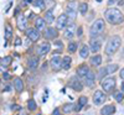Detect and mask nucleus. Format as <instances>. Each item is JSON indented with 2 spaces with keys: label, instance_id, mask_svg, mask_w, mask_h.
Wrapping results in <instances>:
<instances>
[{
  "label": "nucleus",
  "instance_id": "c85d7f7f",
  "mask_svg": "<svg viewBox=\"0 0 124 115\" xmlns=\"http://www.w3.org/2000/svg\"><path fill=\"white\" fill-rule=\"evenodd\" d=\"M106 68H107V72H108V74H112V73L117 72V69H118L119 67H118V65L113 63V65H108V66H107Z\"/></svg>",
  "mask_w": 124,
  "mask_h": 115
},
{
  "label": "nucleus",
  "instance_id": "473e14b6",
  "mask_svg": "<svg viewBox=\"0 0 124 115\" xmlns=\"http://www.w3.org/2000/svg\"><path fill=\"white\" fill-rule=\"evenodd\" d=\"M78 10H79V13H81L82 15H85V14L87 13V10H88V5H87L86 3H81Z\"/></svg>",
  "mask_w": 124,
  "mask_h": 115
},
{
  "label": "nucleus",
  "instance_id": "2eb2a0df",
  "mask_svg": "<svg viewBox=\"0 0 124 115\" xmlns=\"http://www.w3.org/2000/svg\"><path fill=\"white\" fill-rule=\"evenodd\" d=\"M75 31H76V26H75V24H71V25H68L67 27H66V30H65V38H67V40H72V37H73V35H75Z\"/></svg>",
  "mask_w": 124,
  "mask_h": 115
},
{
  "label": "nucleus",
  "instance_id": "6e6552de",
  "mask_svg": "<svg viewBox=\"0 0 124 115\" xmlns=\"http://www.w3.org/2000/svg\"><path fill=\"white\" fill-rule=\"evenodd\" d=\"M68 86H70L72 89H75L76 92H81L82 89H83V84H82V82H81L77 77H72V78L70 79Z\"/></svg>",
  "mask_w": 124,
  "mask_h": 115
},
{
  "label": "nucleus",
  "instance_id": "79ce46f5",
  "mask_svg": "<svg viewBox=\"0 0 124 115\" xmlns=\"http://www.w3.org/2000/svg\"><path fill=\"white\" fill-rule=\"evenodd\" d=\"M20 43H21V41H20V38L17 37V38H16V41H15V45H16V46H19Z\"/></svg>",
  "mask_w": 124,
  "mask_h": 115
},
{
  "label": "nucleus",
  "instance_id": "f03ea898",
  "mask_svg": "<svg viewBox=\"0 0 124 115\" xmlns=\"http://www.w3.org/2000/svg\"><path fill=\"white\" fill-rule=\"evenodd\" d=\"M120 45H122V38H120L118 35L112 36V37L108 40L107 45H106V53H107L108 56L114 55L116 52L119 50Z\"/></svg>",
  "mask_w": 124,
  "mask_h": 115
},
{
  "label": "nucleus",
  "instance_id": "ddd939ff",
  "mask_svg": "<svg viewBox=\"0 0 124 115\" xmlns=\"http://www.w3.org/2000/svg\"><path fill=\"white\" fill-rule=\"evenodd\" d=\"M26 36L31 41H37L40 38V32L37 29H27L26 30Z\"/></svg>",
  "mask_w": 124,
  "mask_h": 115
},
{
  "label": "nucleus",
  "instance_id": "a18cd8bd",
  "mask_svg": "<svg viewBox=\"0 0 124 115\" xmlns=\"http://www.w3.org/2000/svg\"><path fill=\"white\" fill-rule=\"evenodd\" d=\"M37 115H41V114H37Z\"/></svg>",
  "mask_w": 124,
  "mask_h": 115
},
{
  "label": "nucleus",
  "instance_id": "7ed1b4c3",
  "mask_svg": "<svg viewBox=\"0 0 124 115\" xmlns=\"http://www.w3.org/2000/svg\"><path fill=\"white\" fill-rule=\"evenodd\" d=\"M104 29H106L104 20H102V19L96 20V21L93 22V25L91 26V30H89L91 37H97V36H99L103 31H104Z\"/></svg>",
  "mask_w": 124,
  "mask_h": 115
},
{
  "label": "nucleus",
  "instance_id": "0eeeda50",
  "mask_svg": "<svg viewBox=\"0 0 124 115\" xmlns=\"http://www.w3.org/2000/svg\"><path fill=\"white\" fill-rule=\"evenodd\" d=\"M101 46H102V41H101V38L92 37V38L89 40V50L93 52V53H97V52L101 50Z\"/></svg>",
  "mask_w": 124,
  "mask_h": 115
},
{
  "label": "nucleus",
  "instance_id": "1a4fd4ad",
  "mask_svg": "<svg viewBox=\"0 0 124 115\" xmlns=\"http://www.w3.org/2000/svg\"><path fill=\"white\" fill-rule=\"evenodd\" d=\"M50 50H51V45H50L48 42H42V43L37 47L36 52H37V55H39L40 57H44V56H46L48 52H50Z\"/></svg>",
  "mask_w": 124,
  "mask_h": 115
},
{
  "label": "nucleus",
  "instance_id": "9d476101",
  "mask_svg": "<svg viewBox=\"0 0 124 115\" xmlns=\"http://www.w3.org/2000/svg\"><path fill=\"white\" fill-rule=\"evenodd\" d=\"M50 65H51V67H52V69L58 71L60 68H62V58L56 56V55L52 56L51 59H50Z\"/></svg>",
  "mask_w": 124,
  "mask_h": 115
},
{
  "label": "nucleus",
  "instance_id": "c756f323",
  "mask_svg": "<svg viewBox=\"0 0 124 115\" xmlns=\"http://www.w3.org/2000/svg\"><path fill=\"white\" fill-rule=\"evenodd\" d=\"M27 109H29V110H31V111H34V110H36V109H37L36 101H35L34 99H30V100L27 101Z\"/></svg>",
  "mask_w": 124,
  "mask_h": 115
},
{
  "label": "nucleus",
  "instance_id": "ea45409f",
  "mask_svg": "<svg viewBox=\"0 0 124 115\" xmlns=\"http://www.w3.org/2000/svg\"><path fill=\"white\" fill-rule=\"evenodd\" d=\"M52 115H60V109H55L54 113H52Z\"/></svg>",
  "mask_w": 124,
  "mask_h": 115
},
{
  "label": "nucleus",
  "instance_id": "aec40b11",
  "mask_svg": "<svg viewBox=\"0 0 124 115\" xmlns=\"http://www.w3.org/2000/svg\"><path fill=\"white\" fill-rule=\"evenodd\" d=\"M27 67L30 69H36L39 67V57H30L27 61Z\"/></svg>",
  "mask_w": 124,
  "mask_h": 115
},
{
  "label": "nucleus",
  "instance_id": "bb28decb",
  "mask_svg": "<svg viewBox=\"0 0 124 115\" xmlns=\"http://www.w3.org/2000/svg\"><path fill=\"white\" fill-rule=\"evenodd\" d=\"M11 36H13V29H11V26H10V25H6V26H5V35H4V38L8 41V40L11 38Z\"/></svg>",
  "mask_w": 124,
  "mask_h": 115
},
{
  "label": "nucleus",
  "instance_id": "dca6fc26",
  "mask_svg": "<svg viewBox=\"0 0 124 115\" xmlns=\"http://www.w3.org/2000/svg\"><path fill=\"white\" fill-rule=\"evenodd\" d=\"M89 71H91V69L88 68L87 65H81V66H78V68H77V76H78L79 78H85V77L88 74Z\"/></svg>",
  "mask_w": 124,
  "mask_h": 115
},
{
  "label": "nucleus",
  "instance_id": "6ab92c4d",
  "mask_svg": "<svg viewBox=\"0 0 124 115\" xmlns=\"http://www.w3.org/2000/svg\"><path fill=\"white\" fill-rule=\"evenodd\" d=\"M114 111H116V107L109 104V105H106L101 109V115H112Z\"/></svg>",
  "mask_w": 124,
  "mask_h": 115
},
{
  "label": "nucleus",
  "instance_id": "c03bdc74",
  "mask_svg": "<svg viewBox=\"0 0 124 115\" xmlns=\"http://www.w3.org/2000/svg\"><path fill=\"white\" fill-rule=\"evenodd\" d=\"M96 1H98V3H101V1H102V0H96Z\"/></svg>",
  "mask_w": 124,
  "mask_h": 115
},
{
  "label": "nucleus",
  "instance_id": "e433bc0d",
  "mask_svg": "<svg viewBox=\"0 0 124 115\" xmlns=\"http://www.w3.org/2000/svg\"><path fill=\"white\" fill-rule=\"evenodd\" d=\"M82 34H83V29H82V26H79V27L77 29V36H78V37H81V36H82Z\"/></svg>",
  "mask_w": 124,
  "mask_h": 115
},
{
  "label": "nucleus",
  "instance_id": "c9c22d12",
  "mask_svg": "<svg viewBox=\"0 0 124 115\" xmlns=\"http://www.w3.org/2000/svg\"><path fill=\"white\" fill-rule=\"evenodd\" d=\"M123 98H124L123 92H117V93H116V100H117V103H122Z\"/></svg>",
  "mask_w": 124,
  "mask_h": 115
},
{
  "label": "nucleus",
  "instance_id": "b1692460",
  "mask_svg": "<svg viewBox=\"0 0 124 115\" xmlns=\"http://www.w3.org/2000/svg\"><path fill=\"white\" fill-rule=\"evenodd\" d=\"M89 62H91V65L92 66H99L101 63H102V56H99V55H97V56H94V57H92L91 59H89Z\"/></svg>",
  "mask_w": 124,
  "mask_h": 115
},
{
  "label": "nucleus",
  "instance_id": "a211bd4d",
  "mask_svg": "<svg viewBox=\"0 0 124 115\" xmlns=\"http://www.w3.org/2000/svg\"><path fill=\"white\" fill-rule=\"evenodd\" d=\"M46 20L45 19H42V17H37L36 20H35V27L39 30V31H42V30H45L46 29Z\"/></svg>",
  "mask_w": 124,
  "mask_h": 115
},
{
  "label": "nucleus",
  "instance_id": "f8f14e48",
  "mask_svg": "<svg viewBox=\"0 0 124 115\" xmlns=\"http://www.w3.org/2000/svg\"><path fill=\"white\" fill-rule=\"evenodd\" d=\"M76 6H77V3L76 1H70L67 4V15L72 20L76 19Z\"/></svg>",
  "mask_w": 124,
  "mask_h": 115
},
{
  "label": "nucleus",
  "instance_id": "f257e3e1",
  "mask_svg": "<svg viewBox=\"0 0 124 115\" xmlns=\"http://www.w3.org/2000/svg\"><path fill=\"white\" fill-rule=\"evenodd\" d=\"M104 17L110 25H119L124 21V16H123L122 11L118 10V9H116V7L107 9L106 13H104Z\"/></svg>",
  "mask_w": 124,
  "mask_h": 115
},
{
  "label": "nucleus",
  "instance_id": "a878e982",
  "mask_svg": "<svg viewBox=\"0 0 124 115\" xmlns=\"http://www.w3.org/2000/svg\"><path fill=\"white\" fill-rule=\"evenodd\" d=\"M76 109V107L73 105L72 103H68V104H65L63 107H62V111H63L65 114H68V113H71L72 110H75Z\"/></svg>",
  "mask_w": 124,
  "mask_h": 115
},
{
  "label": "nucleus",
  "instance_id": "cd10ccee",
  "mask_svg": "<svg viewBox=\"0 0 124 115\" xmlns=\"http://www.w3.org/2000/svg\"><path fill=\"white\" fill-rule=\"evenodd\" d=\"M13 62V58L10 56H6L4 58H1V67H9Z\"/></svg>",
  "mask_w": 124,
  "mask_h": 115
},
{
  "label": "nucleus",
  "instance_id": "9b49d317",
  "mask_svg": "<svg viewBox=\"0 0 124 115\" xmlns=\"http://www.w3.org/2000/svg\"><path fill=\"white\" fill-rule=\"evenodd\" d=\"M16 26L20 31H26L27 29V19L24 16V15H19L17 16V20H16Z\"/></svg>",
  "mask_w": 124,
  "mask_h": 115
},
{
  "label": "nucleus",
  "instance_id": "37998d69",
  "mask_svg": "<svg viewBox=\"0 0 124 115\" xmlns=\"http://www.w3.org/2000/svg\"><path fill=\"white\" fill-rule=\"evenodd\" d=\"M55 43H56L57 46H61V47H62V46H63V45H62V42H61V41H56V42H55Z\"/></svg>",
  "mask_w": 124,
  "mask_h": 115
},
{
  "label": "nucleus",
  "instance_id": "20e7f679",
  "mask_svg": "<svg viewBox=\"0 0 124 115\" xmlns=\"http://www.w3.org/2000/svg\"><path fill=\"white\" fill-rule=\"evenodd\" d=\"M102 88L106 93L113 92V89L116 88V78L114 77H108L102 82Z\"/></svg>",
  "mask_w": 124,
  "mask_h": 115
},
{
  "label": "nucleus",
  "instance_id": "f3484780",
  "mask_svg": "<svg viewBox=\"0 0 124 115\" xmlns=\"http://www.w3.org/2000/svg\"><path fill=\"white\" fill-rule=\"evenodd\" d=\"M94 78H96L94 73H93L92 71H89L88 74L85 77V83H86V86L89 87V88H92L93 86H94Z\"/></svg>",
  "mask_w": 124,
  "mask_h": 115
},
{
  "label": "nucleus",
  "instance_id": "412c9836",
  "mask_svg": "<svg viewBox=\"0 0 124 115\" xmlns=\"http://www.w3.org/2000/svg\"><path fill=\"white\" fill-rule=\"evenodd\" d=\"M14 87H15L16 92L21 93V92L24 90V82H23V79L19 78V77L15 78V79H14Z\"/></svg>",
  "mask_w": 124,
  "mask_h": 115
},
{
  "label": "nucleus",
  "instance_id": "72a5a7b5",
  "mask_svg": "<svg viewBox=\"0 0 124 115\" xmlns=\"http://www.w3.org/2000/svg\"><path fill=\"white\" fill-rule=\"evenodd\" d=\"M107 74H108L107 68H102V69H99V72H98V79H103Z\"/></svg>",
  "mask_w": 124,
  "mask_h": 115
},
{
  "label": "nucleus",
  "instance_id": "4468645a",
  "mask_svg": "<svg viewBox=\"0 0 124 115\" xmlns=\"http://www.w3.org/2000/svg\"><path fill=\"white\" fill-rule=\"evenodd\" d=\"M58 36V30L54 27H48L45 30V37L47 40H55Z\"/></svg>",
  "mask_w": 124,
  "mask_h": 115
},
{
  "label": "nucleus",
  "instance_id": "2f4dec72",
  "mask_svg": "<svg viewBox=\"0 0 124 115\" xmlns=\"http://www.w3.org/2000/svg\"><path fill=\"white\" fill-rule=\"evenodd\" d=\"M67 50H68L70 53H75V52L77 51V43H76V42H70Z\"/></svg>",
  "mask_w": 124,
  "mask_h": 115
},
{
  "label": "nucleus",
  "instance_id": "f704fd0d",
  "mask_svg": "<svg viewBox=\"0 0 124 115\" xmlns=\"http://www.w3.org/2000/svg\"><path fill=\"white\" fill-rule=\"evenodd\" d=\"M87 104V97H81L79 99H78V105L82 108V107H85Z\"/></svg>",
  "mask_w": 124,
  "mask_h": 115
},
{
  "label": "nucleus",
  "instance_id": "5701e85b",
  "mask_svg": "<svg viewBox=\"0 0 124 115\" xmlns=\"http://www.w3.org/2000/svg\"><path fill=\"white\" fill-rule=\"evenodd\" d=\"M46 20V22L47 24H52V21H55V16H54V13H52V10H48V11L45 14V17Z\"/></svg>",
  "mask_w": 124,
  "mask_h": 115
},
{
  "label": "nucleus",
  "instance_id": "a19ab883",
  "mask_svg": "<svg viewBox=\"0 0 124 115\" xmlns=\"http://www.w3.org/2000/svg\"><path fill=\"white\" fill-rule=\"evenodd\" d=\"M119 76H120V78H122V79H124V68H123V69L120 71V73H119Z\"/></svg>",
  "mask_w": 124,
  "mask_h": 115
},
{
  "label": "nucleus",
  "instance_id": "4c0bfd02",
  "mask_svg": "<svg viewBox=\"0 0 124 115\" xmlns=\"http://www.w3.org/2000/svg\"><path fill=\"white\" fill-rule=\"evenodd\" d=\"M3 78H4L5 80H9L10 78H11V76H10V74H9V73H6V72H4V73H3Z\"/></svg>",
  "mask_w": 124,
  "mask_h": 115
},
{
  "label": "nucleus",
  "instance_id": "58836bf2",
  "mask_svg": "<svg viewBox=\"0 0 124 115\" xmlns=\"http://www.w3.org/2000/svg\"><path fill=\"white\" fill-rule=\"evenodd\" d=\"M116 3H118V0H108V5L109 6L113 5V4H116Z\"/></svg>",
  "mask_w": 124,
  "mask_h": 115
},
{
  "label": "nucleus",
  "instance_id": "39448f33",
  "mask_svg": "<svg viewBox=\"0 0 124 115\" xmlns=\"http://www.w3.org/2000/svg\"><path fill=\"white\" fill-rule=\"evenodd\" d=\"M68 21H70V17L67 14H62L58 16V19L56 20V29L57 30H65L68 25Z\"/></svg>",
  "mask_w": 124,
  "mask_h": 115
},
{
  "label": "nucleus",
  "instance_id": "7c9ffc66",
  "mask_svg": "<svg viewBox=\"0 0 124 115\" xmlns=\"http://www.w3.org/2000/svg\"><path fill=\"white\" fill-rule=\"evenodd\" d=\"M34 5L37 6L39 9H41V10H45V9H46V5H45V1H44V0H35V1H34Z\"/></svg>",
  "mask_w": 124,
  "mask_h": 115
},
{
  "label": "nucleus",
  "instance_id": "423d86ee",
  "mask_svg": "<svg viewBox=\"0 0 124 115\" xmlns=\"http://www.w3.org/2000/svg\"><path fill=\"white\" fill-rule=\"evenodd\" d=\"M107 99L106 97V92L104 90H96L94 92V95H93V103L96 104V105H102V103H104Z\"/></svg>",
  "mask_w": 124,
  "mask_h": 115
},
{
  "label": "nucleus",
  "instance_id": "4be33fe9",
  "mask_svg": "<svg viewBox=\"0 0 124 115\" xmlns=\"http://www.w3.org/2000/svg\"><path fill=\"white\" fill-rule=\"evenodd\" d=\"M89 48L87 47V45H82L81 50H79V57L81 58H87L88 55H89Z\"/></svg>",
  "mask_w": 124,
  "mask_h": 115
},
{
  "label": "nucleus",
  "instance_id": "393cba45",
  "mask_svg": "<svg viewBox=\"0 0 124 115\" xmlns=\"http://www.w3.org/2000/svg\"><path fill=\"white\" fill-rule=\"evenodd\" d=\"M71 66V57L70 56H65L62 58V68L63 69H70Z\"/></svg>",
  "mask_w": 124,
  "mask_h": 115
}]
</instances>
